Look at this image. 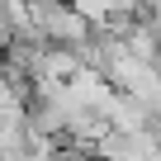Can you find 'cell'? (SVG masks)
Returning a JSON list of instances; mask_svg holds the SVG:
<instances>
[{
  "label": "cell",
  "mask_w": 161,
  "mask_h": 161,
  "mask_svg": "<svg viewBox=\"0 0 161 161\" xmlns=\"http://www.w3.org/2000/svg\"><path fill=\"white\" fill-rule=\"evenodd\" d=\"M90 29H95V24H90L86 14H76L71 0H29V33L43 38V43H66V47H76V43L90 38Z\"/></svg>",
  "instance_id": "obj_1"
},
{
  "label": "cell",
  "mask_w": 161,
  "mask_h": 161,
  "mask_svg": "<svg viewBox=\"0 0 161 161\" xmlns=\"http://www.w3.org/2000/svg\"><path fill=\"white\" fill-rule=\"evenodd\" d=\"M100 161H161V133L142 128V133H104L95 147H90Z\"/></svg>",
  "instance_id": "obj_2"
},
{
  "label": "cell",
  "mask_w": 161,
  "mask_h": 161,
  "mask_svg": "<svg viewBox=\"0 0 161 161\" xmlns=\"http://www.w3.org/2000/svg\"><path fill=\"white\" fill-rule=\"evenodd\" d=\"M104 119H109L114 133H142V128H152V109H147L142 100H133V95H119V90H114Z\"/></svg>",
  "instance_id": "obj_3"
},
{
  "label": "cell",
  "mask_w": 161,
  "mask_h": 161,
  "mask_svg": "<svg viewBox=\"0 0 161 161\" xmlns=\"http://www.w3.org/2000/svg\"><path fill=\"white\" fill-rule=\"evenodd\" d=\"M29 161H66V156H62V152H33Z\"/></svg>",
  "instance_id": "obj_4"
}]
</instances>
